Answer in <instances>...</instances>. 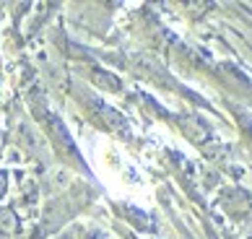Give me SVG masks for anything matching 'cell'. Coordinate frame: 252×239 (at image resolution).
I'll return each mask as SVG.
<instances>
[{"label": "cell", "mask_w": 252, "mask_h": 239, "mask_svg": "<svg viewBox=\"0 0 252 239\" xmlns=\"http://www.w3.org/2000/svg\"><path fill=\"white\" fill-rule=\"evenodd\" d=\"M96 112H99V122H104L112 133H120V135H127V120L117 112V109H112L107 104H96Z\"/></svg>", "instance_id": "2"}, {"label": "cell", "mask_w": 252, "mask_h": 239, "mask_svg": "<svg viewBox=\"0 0 252 239\" xmlns=\"http://www.w3.org/2000/svg\"><path fill=\"white\" fill-rule=\"evenodd\" d=\"M60 239H70V237H60Z\"/></svg>", "instance_id": "4"}, {"label": "cell", "mask_w": 252, "mask_h": 239, "mask_svg": "<svg viewBox=\"0 0 252 239\" xmlns=\"http://www.w3.org/2000/svg\"><path fill=\"white\" fill-rule=\"evenodd\" d=\"M16 229V216L11 210H0V234H8Z\"/></svg>", "instance_id": "3"}, {"label": "cell", "mask_w": 252, "mask_h": 239, "mask_svg": "<svg viewBox=\"0 0 252 239\" xmlns=\"http://www.w3.org/2000/svg\"><path fill=\"white\" fill-rule=\"evenodd\" d=\"M47 125H50V133L55 135V143L63 149V153H68V156H73L81 167H83V159H81V153H78V149H76V143H73V138H70V133L65 130V125L60 122V117H52V115H47Z\"/></svg>", "instance_id": "1"}]
</instances>
